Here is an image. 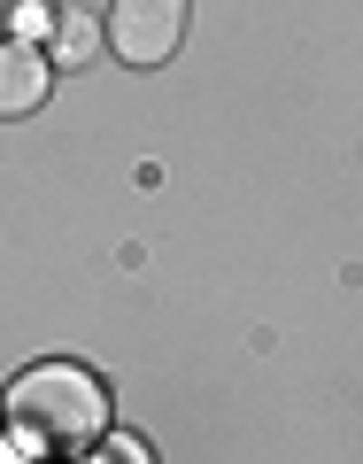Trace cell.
Segmentation results:
<instances>
[{
    "mask_svg": "<svg viewBox=\"0 0 363 464\" xmlns=\"http://www.w3.org/2000/svg\"><path fill=\"white\" fill-rule=\"evenodd\" d=\"M0 418H8V433H24L47 457H78V449H93L109 433V387L70 356H39V364H24L8 380Z\"/></svg>",
    "mask_w": 363,
    "mask_h": 464,
    "instance_id": "1",
    "label": "cell"
},
{
    "mask_svg": "<svg viewBox=\"0 0 363 464\" xmlns=\"http://www.w3.org/2000/svg\"><path fill=\"white\" fill-rule=\"evenodd\" d=\"M186 16H194L186 0H116L100 47H109L116 63H132V70H155V63H170V54L186 47Z\"/></svg>",
    "mask_w": 363,
    "mask_h": 464,
    "instance_id": "2",
    "label": "cell"
},
{
    "mask_svg": "<svg viewBox=\"0 0 363 464\" xmlns=\"http://www.w3.org/2000/svg\"><path fill=\"white\" fill-rule=\"evenodd\" d=\"M54 93V63L32 39H0V116H32Z\"/></svg>",
    "mask_w": 363,
    "mask_h": 464,
    "instance_id": "3",
    "label": "cell"
},
{
    "mask_svg": "<svg viewBox=\"0 0 363 464\" xmlns=\"http://www.w3.org/2000/svg\"><path fill=\"white\" fill-rule=\"evenodd\" d=\"M39 54L62 63V70H85L100 54V24L85 16V8H54V16H47V47H39Z\"/></svg>",
    "mask_w": 363,
    "mask_h": 464,
    "instance_id": "4",
    "label": "cell"
},
{
    "mask_svg": "<svg viewBox=\"0 0 363 464\" xmlns=\"http://www.w3.org/2000/svg\"><path fill=\"white\" fill-rule=\"evenodd\" d=\"M109 457H116V464H155V457H148V449H139V441H116Z\"/></svg>",
    "mask_w": 363,
    "mask_h": 464,
    "instance_id": "5",
    "label": "cell"
}]
</instances>
